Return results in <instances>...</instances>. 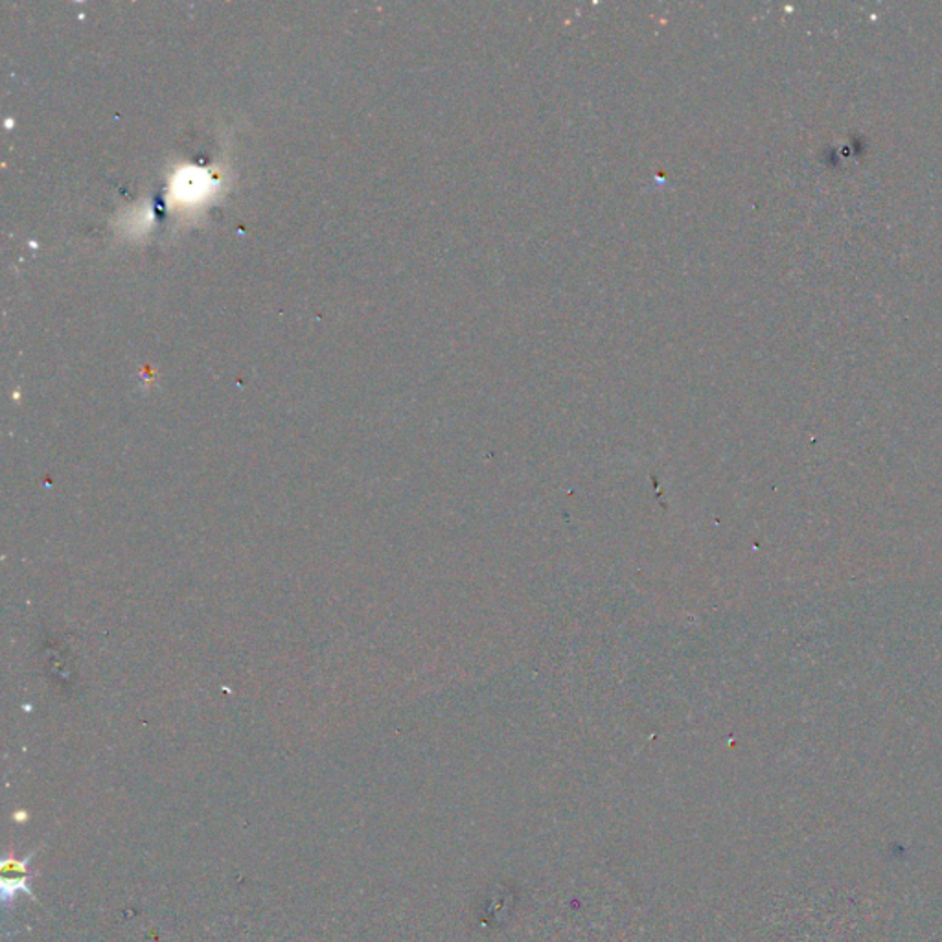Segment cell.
I'll return each mask as SVG.
<instances>
[{
    "instance_id": "6da1fadb",
    "label": "cell",
    "mask_w": 942,
    "mask_h": 942,
    "mask_svg": "<svg viewBox=\"0 0 942 942\" xmlns=\"http://www.w3.org/2000/svg\"><path fill=\"white\" fill-rule=\"evenodd\" d=\"M32 858L33 853L27 856L24 860H6L2 864V895H4V900H10L11 897H15L21 891L35 899V895L30 889V871H28V864Z\"/></svg>"
}]
</instances>
